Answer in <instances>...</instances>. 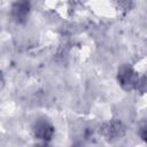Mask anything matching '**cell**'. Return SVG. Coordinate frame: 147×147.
I'll list each match as a JSON object with an SVG mask.
<instances>
[{
	"label": "cell",
	"instance_id": "obj_7",
	"mask_svg": "<svg viewBox=\"0 0 147 147\" xmlns=\"http://www.w3.org/2000/svg\"><path fill=\"white\" fill-rule=\"evenodd\" d=\"M3 84H5V79H3V76H2V74L0 72V90L3 87Z\"/></svg>",
	"mask_w": 147,
	"mask_h": 147
},
{
	"label": "cell",
	"instance_id": "obj_6",
	"mask_svg": "<svg viewBox=\"0 0 147 147\" xmlns=\"http://www.w3.org/2000/svg\"><path fill=\"white\" fill-rule=\"evenodd\" d=\"M140 137L144 139V140H146L147 139V125L146 124H144L141 127H140Z\"/></svg>",
	"mask_w": 147,
	"mask_h": 147
},
{
	"label": "cell",
	"instance_id": "obj_1",
	"mask_svg": "<svg viewBox=\"0 0 147 147\" xmlns=\"http://www.w3.org/2000/svg\"><path fill=\"white\" fill-rule=\"evenodd\" d=\"M117 80L122 88L126 91H131L137 88V84L139 80L138 72L129 64H123L118 68L117 71Z\"/></svg>",
	"mask_w": 147,
	"mask_h": 147
},
{
	"label": "cell",
	"instance_id": "obj_4",
	"mask_svg": "<svg viewBox=\"0 0 147 147\" xmlns=\"http://www.w3.org/2000/svg\"><path fill=\"white\" fill-rule=\"evenodd\" d=\"M33 136L36 139L48 142L54 134V126L47 118H38L33 124Z\"/></svg>",
	"mask_w": 147,
	"mask_h": 147
},
{
	"label": "cell",
	"instance_id": "obj_5",
	"mask_svg": "<svg viewBox=\"0 0 147 147\" xmlns=\"http://www.w3.org/2000/svg\"><path fill=\"white\" fill-rule=\"evenodd\" d=\"M115 2L121 10L127 11L132 8V0H115Z\"/></svg>",
	"mask_w": 147,
	"mask_h": 147
},
{
	"label": "cell",
	"instance_id": "obj_3",
	"mask_svg": "<svg viewBox=\"0 0 147 147\" xmlns=\"http://www.w3.org/2000/svg\"><path fill=\"white\" fill-rule=\"evenodd\" d=\"M31 10L30 0H15L10 7V16L17 24H24Z\"/></svg>",
	"mask_w": 147,
	"mask_h": 147
},
{
	"label": "cell",
	"instance_id": "obj_2",
	"mask_svg": "<svg viewBox=\"0 0 147 147\" xmlns=\"http://www.w3.org/2000/svg\"><path fill=\"white\" fill-rule=\"evenodd\" d=\"M100 133L108 140V141H114L118 140L124 137L125 134V126L121 121H110L105 123L100 127Z\"/></svg>",
	"mask_w": 147,
	"mask_h": 147
}]
</instances>
